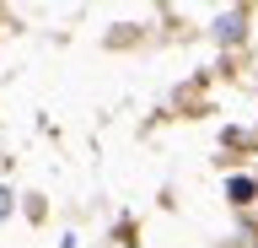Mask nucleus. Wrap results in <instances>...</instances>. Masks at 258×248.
Returning a JSON list of instances; mask_svg holds the SVG:
<instances>
[{
	"label": "nucleus",
	"mask_w": 258,
	"mask_h": 248,
	"mask_svg": "<svg viewBox=\"0 0 258 248\" xmlns=\"http://www.w3.org/2000/svg\"><path fill=\"white\" fill-rule=\"evenodd\" d=\"M247 33H253V6H231V11H221V17L210 22V38L221 49H242Z\"/></svg>",
	"instance_id": "1"
},
{
	"label": "nucleus",
	"mask_w": 258,
	"mask_h": 248,
	"mask_svg": "<svg viewBox=\"0 0 258 248\" xmlns=\"http://www.w3.org/2000/svg\"><path fill=\"white\" fill-rule=\"evenodd\" d=\"M221 151H226L221 162H242V157H253V151H258V135L242 130V124H226V130H221Z\"/></svg>",
	"instance_id": "2"
},
{
	"label": "nucleus",
	"mask_w": 258,
	"mask_h": 248,
	"mask_svg": "<svg viewBox=\"0 0 258 248\" xmlns=\"http://www.w3.org/2000/svg\"><path fill=\"white\" fill-rule=\"evenodd\" d=\"M226 205H231V211H253L258 205V178L253 173H231V178H226Z\"/></svg>",
	"instance_id": "3"
},
{
	"label": "nucleus",
	"mask_w": 258,
	"mask_h": 248,
	"mask_svg": "<svg viewBox=\"0 0 258 248\" xmlns=\"http://www.w3.org/2000/svg\"><path fill=\"white\" fill-rule=\"evenodd\" d=\"M108 248H140V227H135V216H124V221L108 232Z\"/></svg>",
	"instance_id": "4"
},
{
	"label": "nucleus",
	"mask_w": 258,
	"mask_h": 248,
	"mask_svg": "<svg viewBox=\"0 0 258 248\" xmlns=\"http://www.w3.org/2000/svg\"><path fill=\"white\" fill-rule=\"evenodd\" d=\"M22 211H27V221L38 227V221H48V200L43 194H27V200H22Z\"/></svg>",
	"instance_id": "5"
},
{
	"label": "nucleus",
	"mask_w": 258,
	"mask_h": 248,
	"mask_svg": "<svg viewBox=\"0 0 258 248\" xmlns=\"http://www.w3.org/2000/svg\"><path fill=\"white\" fill-rule=\"evenodd\" d=\"M135 38H140V27H135V22H124L118 33H108V49H129Z\"/></svg>",
	"instance_id": "6"
},
{
	"label": "nucleus",
	"mask_w": 258,
	"mask_h": 248,
	"mask_svg": "<svg viewBox=\"0 0 258 248\" xmlns=\"http://www.w3.org/2000/svg\"><path fill=\"white\" fill-rule=\"evenodd\" d=\"M11 205H16V194L6 189V183H0V227H6V216H11Z\"/></svg>",
	"instance_id": "7"
}]
</instances>
